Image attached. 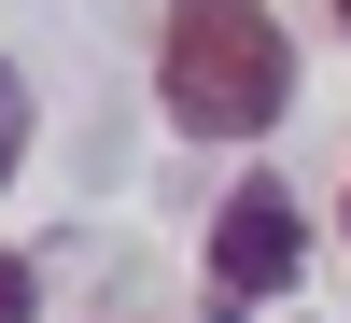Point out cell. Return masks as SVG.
I'll return each mask as SVG.
<instances>
[{"label": "cell", "instance_id": "obj_1", "mask_svg": "<svg viewBox=\"0 0 351 323\" xmlns=\"http://www.w3.org/2000/svg\"><path fill=\"white\" fill-rule=\"evenodd\" d=\"M295 99V43L267 0H169L155 14V112L183 141H267Z\"/></svg>", "mask_w": 351, "mask_h": 323}, {"label": "cell", "instance_id": "obj_5", "mask_svg": "<svg viewBox=\"0 0 351 323\" xmlns=\"http://www.w3.org/2000/svg\"><path fill=\"white\" fill-rule=\"evenodd\" d=\"M337 28H351V0H337Z\"/></svg>", "mask_w": 351, "mask_h": 323}, {"label": "cell", "instance_id": "obj_3", "mask_svg": "<svg viewBox=\"0 0 351 323\" xmlns=\"http://www.w3.org/2000/svg\"><path fill=\"white\" fill-rule=\"evenodd\" d=\"M14 169H28V71L0 56V183H14Z\"/></svg>", "mask_w": 351, "mask_h": 323}, {"label": "cell", "instance_id": "obj_6", "mask_svg": "<svg viewBox=\"0 0 351 323\" xmlns=\"http://www.w3.org/2000/svg\"><path fill=\"white\" fill-rule=\"evenodd\" d=\"M337 225H351V211H337Z\"/></svg>", "mask_w": 351, "mask_h": 323}, {"label": "cell", "instance_id": "obj_4", "mask_svg": "<svg viewBox=\"0 0 351 323\" xmlns=\"http://www.w3.org/2000/svg\"><path fill=\"white\" fill-rule=\"evenodd\" d=\"M0 323H28V253H0Z\"/></svg>", "mask_w": 351, "mask_h": 323}, {"label": "cell", "instance_id": "obj_2", "mask_svg": "<svg viewBox=\"0 0 351 323\" xmlns=\"http://www.w3.org/2000/svg\"><path fill=\"white\" fill-rule=\"evenodd\" d=\"M295 267H309V211H295V183H225V211H211V253H197V309L211 323H253L267 296H295Z\"/></svg>", "mask_w": 351, "mask_h": 323}]
</instances>
